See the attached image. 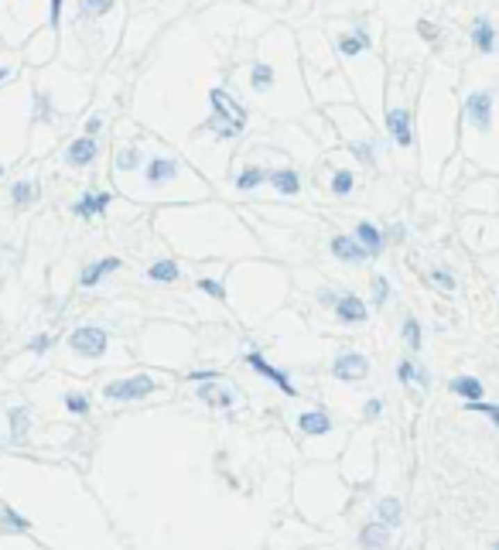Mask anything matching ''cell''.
I'll return each mask as SVG.
<instances>
[{
    "label": "cell",
    "mask_w": 499,
    "mask_h": 550,
    "mask_svg": "<svg viewBox=\"0 0 499 550\" xmlns=\"http://www.w3.org/2000/svg\"><path fill=\"white\" fill-rule=\"evenodd\" d=\"M144 175H147V181H151V185H161V181H167V178H174V175H178V164H174V161H167V157H154V161L147 164V171H144Z\"/></svg>",
    "instance_id": "cell-15"
},
{
    "label": "cell",
    "mask_w": 499,
    "mask_h": 550,
    "mask_svg": "<svg viewBox=\"0 0 499 550\" xmlns=\"http://www.w3.org/2000/svg\"><path fill=\"white\" fill-rule=\"evenodd\" d=\"M386 291H390L386 277H373V301H376V308H383V305H386Z\"/></svg>",
    "instance_id": "cell-36"
},
{
    "label": "cell",
    "mask_w": 499,
    "mask_h": 550,
    "mask_svg": "<svg viewBox=\"0 0 499 550\" xmlns=\"http://www.w3.org/2000/svg\"><path fill=\"white\" fill-rule=\"evenodd\" d=\"M356 239H359V246H363L370 257H379V253H383V233L376 229L373 223H359V226H356Z\"/></svg>",
    "instance_id": "cell-13"
},
{
    "label": "cell",
    "mask_w": 499,
    "mask_h": 550,
    "mask_svg": "<svg viewBox=\"0 0 499 550\" xmlns=\"http://www.w3.org/2000/svg\"><path fill=\"white\" fill-rule=\"evenodd\" d=\"M465 113L479 130H489L493 127V92H472L465 99Z\"/></svg>",
    "instance_id": "cell-5"
},
{
    "label": "cell",
    "mask_w": 499,
    "mask_h": 550,
    "mask_svg": "<svg viewBox=\"0 0 499 550\" xmlns=\"http://www.w3.org/2000/svg\"><path fill=\"white\" fill-rule=\"evenodd\" d=\"M404 342H407L411 349H420V325H417V318H407V321H404Z\"/></svg>",
    "instance_id": "cell-30"
},
{
    "label": "cell",
    "mask_w": 499,
    "mask_h": 550,
    "mask_svg": "<svg viewBox=\"0 0 499 550\" xmlns=\"http://www.w3.org/2000/svg\"><path fill=\"white\" fill-rule=\"evenodd\" d=\"M363 414H366V421H376V417H379V414H383V400H370V403H366V410H363Z\"/></svg>",
    "instance_id": "cell-40"
},
{
    "label": "cell",
    "mask_w": 499,
    "mask_h": 550,
    "mask_svg": "<svg viewBox=\"0 0 499 550\" xmlns=\"http://www.w3.org/2000/svg\"><path fill=\"white\" fill-rule=\"evenodd\" d=\"M247 362L253 366V369H256V373H260V376H267L270 383H277V387H281V390L288 393V396H297V390H294V383L288 380V373L274 369V366H270V362H267V359H263L260 353H250V355H247Z\"/></svg>",
    "instance_id": "cell-6"
},
{
    "label": "cell",
    "mask_w": 499,
    "mask_h": 550,
    "mask_svg": "<svg viewBox=\"0 0 499 550\" xmlns=\"http://www.w3.org/2000/svg\"><path fill=\"white\" fill-rule=\"evenodd\" d=\"M199 287H202L206 294H212V298H219V301L226 298V291H222V284H219V280H212V277H202V280H199Z\"/></svg>",
    "instance_id": "cell-37"
},
{
    "label": "cell",
    "mask_w": 499,
    "mask_h": 550,
    "mask_svg": "<svg viewBox=\"0 0 499 550\" xmlns=\"http://www.w3.org/2000/svg\"><path fill=\"white\" fill-rule=\"evenodd\" d=\"M0 178H3V168H0Z\"/></svg>",
    "instance_id": "cell-45"
},
{
    "label": "cell",
    "mask_w": 499,
    "mask_h": 550,
    "mask_svg": "<svg viewBox=\"0 0 499 550\" xmlns=\"http://www.w3.org/2000/svg\"><path fill=\"white\" fill-rule=\"evenodd\" d=\"M434 284H438V287H445V291H452V287H455V277L452 274H445V270H434Z\"/></svg>",
    "instance_id": "cell-39"
},
{
    "label": "cell",
    "mask_w": 499,
    "mask_h": 550,
    "mask_svg": "<svg viewBox=\"0 0 499 550\" xmlns=\"http://www.w3.org/2000/svg\"><path fill=\"white\" fill-rule=\"evenodd\" d=\"M110 202H113L110 192H85L83 202H76V216L89 219V216H96V212H106V205H110Z\"/></svg>",
    "instance_id": "cell-12"
},
{
    "label": "cell",
    "mask_w": 499,
    "mask_h": 550,
    "mask_svg": "<svg viewBox=\"0 0 499 550\" xmlns=\"http://www.w3.org/2000/svg\"><path fill=\"white\" fill-rule=\"evenodd\" d=\"M65 407H69L72 414H89V400H85L83 393H69V396H65Z\"/></svg>",
    "instance_id": "cell-35"
},
{
    "label": "cell",
    "mask_w": 499,
    "mask_h": 550,
    "mask_svg": "<svg viewBox=\"0 0 499 550\" xmlns=\"http://www.w3.org/2000/svg\"><path fill=\"white\" fill-rule=\"evenodd\" d=\"M7 417H10V441H14V444H21V441H24V434H28V417H31V414H28V407H14Z\"/></svg>",
    "instance_id": "cell-21"
},
{
    "label": "cell",
    "mask_w": 499,
    "mask_h": 550,
    "mask_svg": "<svg viewBox=\"0 0 499 550\" xmlns=\"http://www.w3.org/2000/svg\"><path fill=\"white\" fill-rule=\"evenodd\" d=\"M92 157H96V140H92V137H83V140H76V144L69 147V161H72L76 168L89 164Z\"/></svg>",
    "instance_id": "cell-19"
},
{
    "label": "cell",
    "mask_w": 499,
    "mask_h": 550,
    "mask_svg": "<svg viewBox=\"0 0 499 550\" xmlns=\"http://www.w3.org/2000/svg\"><path fill=\"white\" fill-rule=\"evenodd\" d=\"M352 154L359 157V161H366V164H373V151H370V144H352Z\"/></svg>",
    "instance_id": "cell-41"
},
{
    "label": "cell",
    "mask_w": 499,
    "mask_h": 550,
    "mask_svg": "<svg viewBox=\"0 0 499 550\" xmlns=\"http://www.w3.org/2000/svg\"><path fill=\"white\" fill-rule=\"evenodd\" d=\"M332 376L335 380H345V383H356V380H366L370 376V359L359 353H345L335 359L332 366Z\"/></svg>",
    "instance_id": "cell-3"
},
{
    "label": "cell",
    "mask_w": 499,
    "mask_h": 550,
    "mask_svg": "<svg viewBox=\"0 0 499 550\" xmlns=\"http://www.w3.org/2000/svg\"><path fill=\"white\" fill-rule=\"evenodd\" d=\"M113 270H120V260L117 257H106V260H96V264H89L83 270V277H79V284L83 287H96L99 280L106 274H113Z\"/></svg>",
    "instance_id": "cell-11"
},
{
    "label": "cell",
    "mask_w": 499,
    "mask_h": 550,
    "mask_svg": "<svg viewBox=\"0 0 499 550\" xmlns=\"http://www.w3.org/2000/svg\"><path fill=\"white\" fill-rule=\"evenodd\" d=\"M338 48H342V55H359L363 48H370V38H366L363 31H356L352 38H342V41H338Z\"/></svg>",
    "instance_id": "cell-26"
},
{
    "label": "cell",
    "mask_w": 499,
    "mask_h": 550,
    "mask_svg": "<svg viewBox=\"0 0 499 550\" xmlns=\"http://www.w3.org/2000/svg\"><path fill=\"white\" fill-rule=\"evenodd\" d=\"M10 198H14V205H31V202L38 198V185H35V181H17V185L10 188Z\"/></svg>",
    "instance_id": "cell-24"
},
{
    "label": "cell",
    "mask_w": 499,
    "mask_h": 550,
    "mask_svg": "<svg viewBox=\"0 0 499 550\" xmlns=\"http://www.w3.org/2000/svg\"><path fill=\"white\" fill-rule=\"evenodd\" d=\"M263 181H270V175H267V171H260V168H247V171L236 178V188H240V192H250V188H256V185H263Z\"/></svg>",
    "instance_id": "cell-23"
},
{
    "label": "cell",
    "mask_w": 499,
    "mask_h": 550,
    "mask_svg": "<svg viewBox=\"0 0 499 550\" xmlns=\"http://www.w3.org/2000/svg\"><path fill=\"white\" fill-rule=\"evenodd\" d=\"M137 164H140V154H137L133 147H126V151L117 154V168H120V171H133Z\"/></svg>",
    "instance_id": "cell-33"
},
{
    "label": "cell",
    "mask_w": 499,
    "mask_h": 550,
    "mask_svg": "<svg viewBox=\"0 0 499 550\" xmlns=\"http://www.w3.org/2000/svg\"><path fill=\"white\" fill-rule=\"evenodd\" d=\"M397 373H400V380H404V383H414V380H417L420 387H427V376H424V373H417L414 362H407V359L397 366Z\"/></svg>",
    "instance_id": "cell-29"
},
{
    "label": "cell",
    "mask_w": 499,
    "mask_h": 550,
    "mask_svg": "<svg viewBox=\"0 0 499 550\" xmlns=\"http://www.w3.org/2000/svg\"><path fill=\"white\" fill-rule=\"evenodd\" d=\"M359 547L363 550H390V526L386 523H366L359 530Z\"/></svg>",
    "instance_id": "cell-7"
},
{
    "label": "cell",
    "mask_w": 499,
    "mask_h": 550,
    "mask_svg": "<svg viewBox=\"0 0 499 550\" xmlns=\"http://www.w3.org/2000/svg\"><path fill=\"white\" fill-rule=\"evenodd\" d=\"M113 7V0H83V14L85 17H99Z\"/></svg>",
    "instance_id": "cell-31"
},
{
    "label": "cell",
    "mask_w": 499,
    "mask_h": 550,
    "mask_svg": "<svg viewBox=\"0 0 499 550\" xmlns=\"http://www.w3.org/2000/svg\"><path fill=\"white\" fill-rule=\"evenodd\" d=\"M379 523H386V526H400V519H404V510H400V503L393 499V496H386V499H379Z\"/></svg>",
    "instance_id": "cell-20"
},
{
    "label": "cell",
    "mask_w": 499,
    "mask_h": 550,
    "mask_svg": "<svg viewBox=\"0 0 499 550\" xmlns=\"http://www.w3.org/2000/svg\"><path fill=\"white\" fill-rule=\"evenodd\" d=\"M250 82H253V89H267V86L274 82V69H270V65H253Z\"/></svg>",
    "instance_id": "cell-27"
},
{
    "label": "cell",
    "mask_w": 499,
    "mask_h": 550,
    "mask_svg": "<svg viewBox=\"0 0 499 550\" xmlns=\"http://www.w3.org/2000/svg\"><path fill=\"white\" fill-rule=\"evenodd\" d=\"M335 314H338V321H345V325H359V321H366V305H363L359 298H352V294H342V298L335 301Z\"/></svg>",
    "instance_id": "cell-10"
},
{
    "label": "cell",
    "mask_w": 499,
    "mask_h": 550,
    "mask_svg": "<svg viewBox=\"0 0 499 550\" xmlns=\"http://www.w3.org/2000/svg\"><path fill=\"white\" fill-rule=\"evenodd\" d=\"M85 130H89V134H96V130H99V117L89 120V123H85Z\"/></svg>",
    "instance_id": "cell-43"
},
{
    "label": "cell",
    "mask_w": 499,
    "mask_h": 550,
    "mask_svg": "<svg viewBox=\"0 0 499 550\" xmlns=\"http://www.w3.org/2000/svg\"><path fill=\"white\" fill-rule=\"evenodd\" d=\"M58 17H62V0H51V24L58 28Z\"/></svg>",
    "instance_id": "cell-42"
},
{
    "label": "cell",
    "mask_w": 499,
    "mask_h": 550,
    "mask_svg": "<svg viewBox=\"0 0 499 550\" xmlns=\"http://www.w3.org/2000/svg\"><path fill=\"white\" fill-rule=\"evenodd\" d=\"M332 253L338 257V260H345V264L370 260V253L359 246V239H356V236H335V239H332Z\"/></svg>",
    "instance_id": "cell-9"
},
{
    "label": "cell",
    "mask_w": 499,
    "mask_h": 550,
    "mask_svg": "<svg viewBox=\"0 0 499 550\" xmlns=\"http://www.w3.org/2000/svg\"><path fill=\"white\" fill-rule=\"evenodd\" d=\"M7 76H10V69H0V82H3Z\"/></svg>",
    "instance_id": "cell-44"
},
{
    "label": "cell",
    "mask_w": 499,
    "mask_h": 550,
    "mask_svg": "<svg viewBox=\"0 0 499 550\" xmlns=\"http://www.w3.org/2000/svg\"><path fill=\"white\" fill-rule=\"evenodd\" d=\"M208 103H212V113H215V117L208 120V127H212L219 137H233V134H240V130L247 127V110H243L229 92L212 89V92H208Z\"/></svg>",
    "instance_id": "cell-1"
},
{
    "label": "cell",
    "mask_w": 499,
    "mask_h": 550,
    "mask_svg": "<svg viewBox=\"0 0 499 550\" xmlns=\"http://www.w3.org/2000/svg\"><path fill=\"white\" fill-rule=\"evenodd\" d=\"M0 526H10V530H28V519H24V516H17L14 510H3V516H0Z\"/></svg>",
    "instance_id": "cell-34"
},
{
    "label": "cell",
    "mask_w": 499,
    "mask_h": 550,
    "mask_svg": "<svg viewBox=\"0 0 499 550\" xmlns=\"http://www.w3.org/2000/svg\"><path fill=\"white\" fill-rule=\"evenodd\" d=\"M472 38H475V48H479L482 55H489V51L496 48V31H493V24H489L486 17H479V21H475Z\"/></svg>",
    "instance_id": "cell-16"
},
{
    "label": "cell",
    "mask_w": 499,
    "mask_h": 550,
    "mask_svg": "<svg viewBox=\"0 0 499 550\" xmlns=\"http://www.w3.org/2000/svg\"><path fill=\"white\" fill-rule=\"evenodd\" d=\"M352 185H356L352 171H335V178H332V192H335V195H349V192H352Z\"/></svg>",
    "instance_id": "cell-28"
},
{
    "label": "cell",
    "mask_w": 499,
    "mask_h": 550,
    "mask_svg": "<svg viewBox=\"0 0 499 550\" xmlns=\"http://www.w3.org/2000/svg\"><path fill=\"white\" fill-rule=\"evenodd\" d=\"M270 185H274L281 195H297V188H301V178L294 175L291 168H281V171H270Z\"/></svg>",
    "instance_id": "cell-17"
},
{
    "label": "cell",
    "mask_w": 499,
    "mask_h": 550,
    "mask_svg": "<svg viewBox=\"0 0 499 550\" xmlns=\"http://www.w3.org/2000/svg\"><path fill=\"white\" fill-rule=\"evenodd\" d=\"M55 346V335H38L35 342H31V353H44V349H51Z\"/></svg>",
    "instance_id": "cell-38"
},
{
    "label": "cell",
    "mask_w": 499,
    "mask_h": 550,
    "mask_svg": "<svg viewBox=\"0 0 499 550\" xmlns=\"http://www.w3.org/2000/svg\"><path fill=\"white\" fill-rule=\"evenodd\" d=\"M103 393L110 400H140V396L154 393V380L151 376H130V380H120V383H110Z\"/></svg>",
    "instance_id": "cell-4"
},
{
    "label": "cell",
    "mask_w": 499,
    "mask_h": 550,
    "mask_svg": "<svg viewBox=\"0 0 499 550\" xmlns=\"http://www.w3.org/2000/svg\"><path fill=\"white\" fill-rule=\"evenodd\" d=\"M386 130L393 134V140H397L400 147H411V144H414V137H411V113H407V110H390V113H386Z\"/></svg>",
    "instance_id": "cell-8"
},
{
    "label": "cell",
    "mask_w": 499,
    "mask_h": 550,
    "mask_svg": "<svg viewBox=\"0 0 499 550\" xmlns=\"http://www.w3.org/2000/svg\"><path fill=\"white\" fill-rule=\"evenodd\" d=\"M468 410H475V414H486V417H493V424L499 428V403H482V400H475V403H465Z\"/></svg>",
    "instance_id": "cell-32"
},
{
    "label": "cell",
    "mask_w": 499,
    "mask_h": 550,
    "mask_svg": "<svg viewBox=\"0 0 499 550\" xmlns=\"http://www.w3.org/2000/svg\"><path fill=\"white\" fill-rule=\"evenodd\" d=\"M72 349L79 355H89V359H96V355L106 353V346H110V335L103 332V328H92V325H83V328H76L72 332Z\"/></svg>",
    "instance_id": "cell-2"
},
{
    "label": "cell",
    "mask_w": 499,
    "mask_h": 550,
    "mask_svg": "<svg viewBox=\"0 0 499 550\" xmlns=\"http://www.w3.org/2000/svg\"><path fill=\"white\" fill-rule=\"evenodd\" d=\"M452 393H458L465 403H475V400H482V383L475 376H458L452 380Z\"/></svg>",
    "instance_id": "cell-18"
},
{
    "label": "cell",
    "mask_w": 499,
    "mask_h": 550,
    "mask_svg": "<svg viewBox=\"0 0 499 550\" xmlns=\"http://www.w3.org/2000/svg\"><path fill=\"white\" fill-rule=\"evenodd\" d=\"M147 277L158 280V284H174L178 280V264L174 260H158V264L147 267Z\"/></svg>",
    "instance_id": "cell-22"
},
{
    "label": "cell",
    "mask_w": 499,
    "mask_h": 550,
    "mask_svg": "<svg viewBox=\"0 0 499 550\" xmlns=\"http://www.w3.org/2000/svg\"><path fill=\"white\" fill-rule=\"evenodd\" d=\"M493 550H499V544H496V547H493Z\"/></svg>",
    "instance_id": "cell-46"
},
{
    "label": "cell",
    "mask_w": 499,
    "mask_h": 550,
    "mask_svg": "<svg viewBox=\"0 0 499 550\" xmlns=\"http://www.w3.org/2000/svg\"><path fill=\"white\" fill-rule=\"evenodd\" d=\"M199 400H206L212 407H233V393L215 390V387H202V390H199Z\"/></svg>",
    "instance_id": "cell-25"
},
{
    "label": "cell",
    "mask_w": 499,
    "mask_h": 550,
    "mask_svg": "<svg viewBox=\"0 0 499 550\" xmlns=\"http://www.w3.org/2000/svg\"><path fill=\"white\" fill-rule=\"evenodd\" d=\"M297 428L304 434H329L332 431V421H329V414H322V410H304V414L297 417Z\"/></svg>",
    "instance_id": "cell-14"
}]
</instances>
